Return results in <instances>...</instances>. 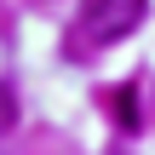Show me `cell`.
I'll list each match as a JSON object with an SVG mask.
<instances>
[{
    "label": "cell",
    "mask_w": 155,
    "mask_h": 155,
    "mask_svg": "<svg viewBox=\"0 0 155 155\" xmlns=\"http://www.w3.org/2000/svg\"><path fill=\"white\" fill-rule=\"evenodd\" d=\"M138 17H144V0H86V6H81V29H86L92 46L127 40V35L138 29Z\"/></svg>",
    "instance_id": "obj_1"
}]
</instances>
